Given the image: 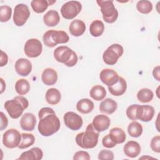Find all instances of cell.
<instances>
[{"label":"cell","mask_w":160,"mask_h":160,"mask_svg":"<svg viewBox=\"0 0 160 160\" xmlns=\"http://www.w3.org/2000/svg\"><path fill=\"white\" fill-rule=\"evenodd\" d=\"M39 122L38 129L39 133L43 136H50L58 131L61 123L52 108L44 107L38 112Z\"/></svg>","instance_id":"6da1fadb"},{"label":"cell","mask_w":160,"mask_h":160,"mask_svg":"<svg viewBox=\"0 0 160 160\" xmlns=\"http://www.w3.org/2000/svg\"><path fill=\"white\" fill-rule=\"evenodd\" d=\"M99 132L94 128L92 123L88 125L85 132L77 134L76 142L77 144L83 149H92L94 148L98 142Z\"/></svg>","instance_id":"7a4b0ae2"},{"label":"cell","mask_w":160,"mask_h":160,"mask_svg":"<svg viewBox=\"0 0 160 160\" xmlns=\"http://www.w3.org/2000/svg\"><path fill=\"white\" fill-rule=\"evenodd\" d=\"M28 106V99L22 96H16L14 99L8 100L4 103V108L12 119L19 118Z\"/></svg>","instance_id":"3957f363"},{"label":"cell","mask_w":160,"mask_h":160,"mask_svg":"<svg viewBox=\"0 0 160 160\" xmlns=\"http://www.w3.org/2000/svg\"><path fill=\"white\" fill-rule=\"evenodd\" d=\"M54 57L59 62L68 67H72L76 64L78 58L76 53L66 46L58 47L54 51Z\"/></svg>","instance_id":"277c9868"},{"label":"cell","mask_w":160,"mask_h":160,"mask_svg":"<svg viewBox=\"0 0 160 160\" xmlns=\"http://www.w3.org/2000/svg\"><path fill=\"white\" fill-rule=\"evenodd\" d=\"M42 40L46 46L53 48L58 44L68 42L69 38L65 31L52 29L46 31L44 34Z\"/></svg>","instance_id":"5b68a950"},{"label":"cell","mask_w":160,"mask_h":160,"mask_svg":"<svg viewBox=\"0 0 160 160\" xmlns=\"http://www.w3.org/2000/svg\"><path fill=\"white\" fill-rule=\"evenodd\" d=\"M96 2L101 7V11L104 21L108 23L115 22L118 17V12L114 7L113 1L98 0Z\"/></svg>","instance_id":"8992f818"},{"label":"cell","mask_w":160,"mask_h":160,"mask_svg":"<svg viewBox=\"0 0 160 160\" xmlns=\"http://www.w3.org/2000/svg\"><path fill=\"white\" fill-rule=\"evenodd\" d=\"M124 49L119 44H113L109 46L104 52L102 59L104 62L108 65H114L118 59L122 55Z\"/></svg>","instance_id":"52a82bcc"},{"label":"cell","mask_w":160,"mask_h":160,"mask_svg":"<svg viewBox=\"0 0 160 160\" xmlns=\"http://www.w3.org/2000/svg\"><path fill=\"white\" fill-rule=\"evenodd\" d=\"M82 5L77 1H70L64 4L61 8L62 17L66 19L74 18L81 11Z\"/></svg>","instance_id":"ba28073f"},{"label":"cell","mask_w":160,"mask_h":160,"mask_svg":"<svg viewBox=\"0 0 160 160\" xmlns=\"http://www.w3.org/2000/svg\"><path fill=\"white\" fill-rule=\"evenodd\" d=\"M30 16V11L27 5L18 4L14 8L13 21L17 26H23Z\"/></svg>","instance_id":"9c48e42d"},{"label":"cell","mask_w":160,"mask_h":160,"mask_svg":"<svg viewBox=\"0 0 160 160\" xmlns=\"http://www.w3.org/2000/svg\"><path fill=\"white\" fill-rule=\"evenodd\" d=\"M21 141V134L15 129L7 130L2 136V142L8 148H14L18 147Z\"/></svg>","instance_id":"30bf717a"},{"label":"cell","mask_w":160,"mask_h":160,"mask_svg":"<svg viewBox=\"0 0 160 160\" xmlns=\"http://www.w3.org/2000/svg\"><path fill=\"white\" fill-rule=\"evenodd\" d=\"M24 51L28 57L36 58L41 54L42 46L41 41L38 39H29L25 43Z\"/></svg>","instance_id":"8fae6325"},{"label":"cell","mask_w":160,"mask_h":160,"mask_svg":"<svg viewBox=\"0 0 160 160\" xmlns=\"http://www.w3.org/2000/svg\"><path fill=\"white\" fill-rule=\"evenodd\" d=\"M63 119L65 125L71 130L77 131L82 127V119L74 112H67L64 114Z\"/></svg>","instance_id":"7c38bea8"},{"label":"cell","mask_w":160,"mask_h":160,"mask_svg":"<svg viewBox=\"0 0 160 160\" xmlns=\"http://www.w3.org/2000/svg\"><path fill=\"white\" fill-rule=\"evenodd\" d=\"M155 113L154 108L149 105H139L137 109L136 116L138 119L144 122L150 121Z\"/></svg>","instance_id":"4fadbf2b"},{"label":"cell","mask_w":160,"mask_h":160,"mask_svg":"<svg viewBox=\"0 0 160 160\" xmlns=\"http://www.w3.org/2000/svg\"><path fill=\"white\" fill-rule=\"evenodd\" d=\"M100 79L108 86H111L116 84L119 76L118 73L111 69H104L100 72Z\"/></svg>","instance_id":"5bb4252c"},{"label":"cell","mask_w":160,"mask_h":160,"mask_svg":"<svg viewBox=\"0 0 160 160\" xmlns=\"http://www.w3.org/2000/svg\"><path fill=\"white\" fill-rule=\"evenodd\" d=\"M15 70L20 76H26L31 72L32 64L27 59L20 58L15 63Z\"/></svg>","instance_id":"9a60e30c"},{"label":"cell","mask_w":160,"mask_h":160,"mask_svg":"<svg viewBox=\"0 0 160 160\" xmlns=\"http://www.w3.org/2000/svg\"><path fill=\"white\" fill-rule=\"evenodd\" d=\"M110 123L111 121L109 117L104 114H99L95 116L92 122L94 129L99 132L108 129Z\"/></svg>","instance_id":"2e32d148"},{"label":"cell","mask_w":160,"mask_h":160,"mask_svg":"<svg viewBox=\"0 0 160 160\" xmlns=\"http://www.w3.org/2000/svg\"><path fill=\"white\" fill-rule=\"evenodd\" d=\"M36 124L35 116L30 112H26L22 115L20 120V125L22 129L24 131H32Z\"/></svg>","instance_id":"e0dca14e"},{"label":"cell","mask_w":160,"mask_h":160,"mask_svg":"<svg viewBox=\"0 0 160 160\" xmlns=\"http://www.w3.org/2000/svg\"><path fill=\"white\" fill-rule=\"evenodd\" d=\"M123 151L126 156L134 158L140 154L141 146L138 142L129 141L124 146Z\"/></svg>","instance_id":"ac0fdd59"},{"label":"cell","mask_w":160,"mask_h":160,"mask_svg":"<svg viewBox=\"0 0 160 160\" xmlns=\"http://www.w3.org/2000/svg\"><path fill=\"white\" fill-rule=\"evenodd\" d=\"M127 83L125 79L119 77L118 82L111 86H108V89L110 93L115 96H119L122 95L126 91Z\"/></svg>","instance_id":"d6986e66"},{"label":"cell","mask_w":160,"mask_h":160,"mask_svg":"<svg viewBox=\"0 0 160 160\" xmlns=\"http://www.w3.org/2000/svg\"><path fill=\"white\" fill-rule=\"evenodd\" d=\"M41 79L45 85H54L58 80L57 72L52 68H46L42 73Z\"/></svg>","instance_id":"ffe728a7"},{"label":"cell","mask_w":160,"mask_h":160,"mask_svg":"<svg viewBox=\"0 0 160 160\" xmlns=\"http://www.w3.org/2000/svg\"><path fill=\"white\" fill-rule=\"evenodd\" d=\"M70 33L74 36H80L84 34L86 30L85 23L80 19L73 20L69 27Z\"/></svg>","instance_id":"44dd1931"},{"label":"cell","mask_w":160,"mask_h":160,"mask_svg":"<svg viewBox=\"0 0 160 160\" xmlns=\"http://www.w3.org/2000/svg\"><path fill=\"white\" fill-rule=\"evenodd\" d=\"M118 108L117 102L111 98H106L99 104V110L102 112L111 114L116 111Z\"/></svg>","instance_id":"7402d4cb"},{"label":"cell","mask_w":160,"mask_h":160,"mask_svg":"<svg viewBox=\"0 0 160 160\" xmlns=\"http://www.w3.org/2000/svg\"><path fill=\"white\" fill-rule=\"evenodd\" d=\"M43 152L42 150L37 147L31 148L30 150L23 152L18 158V159L40 160L42 158Z\"/></svg>","instance_id":"603a6c76"},{"label":"cell","mask_w":160,"mask_h":160,"mask_svg":"<svg viewBox=\"0 0 160 160\" xmlns=\"http://www.w3.org/2000/svg\"><path fill=\"white\" fill-rule=\"evenodd\" d=\"M43 21L44 24L48 26H55L60 21L59 13L55 10H50L44 15Z\"/></svg>","instance_id":"cb8c5ba5"},{"label":"cell","mask_w":160,"mask_h":160,"mask_svg":"<svg viewBox=\"0 0 160 160\" xmlns=\"http://www.w3.org/2000/svg\"><path fill=\"white\" fill-rule=\"evenodd\" d=\"M77 110L82 114H88L94 109V103L88 98L79 100L76 104Z\"/></svg>","instance_id":"d4e9b609"},{"label":"cell","mask_w":160,"mask_h":160,"mask_svg":"<svg viewBox=\"0 0 160 160\" xmlns=\"http://www.w3.org/2000/svg\"><path fill=\"white\" fill-rule=\"evenodd\" d=\"M111 139L117 144L123 143L126 140V134L120 128H112L109 134Z\"/></svg>","instance_id":"484cf974"},{"label":"cell","mask_w":160,"mask_h":160,"mask_svg":"<svg viewBox=\"0 0 160 160\" xmlns=\"http://www.w3.org/2000/svg\"><path fill=\"white\" fill-rule=\"evenodd\" d=\"M61 98L60 91L56 88H50L46 93V100L49 104L55 105L59 102Z\"/></svg>","instance_id":"4316f807"},{"label":"cell","mask_w":160,"mask_h":160,"mask_svg":"<svg viewBox=\"0 0 160 160\" xmlns=\"http://www.w3.org/2000/svg\"><path fill=\"white\" fill-rule=\"evenodd\" d=\"M104 30V25L100 20L92 21L89 27L90 34L94 37H99L102 35Z\"/></svg>","instance_id":"83f0119b"},{"label":"cell","mask_w":160,"mask_h":160,"mask_svg":"<svg viewBox=\"0 0 160 160\" xmlns=\"http://www.w3.org/2000/svg\"><path fill=\"white\" fill-rule=\"evenodd\" d=\"M106 96V89L101 85H95L90 90V96L96 101L102 100Z\"/></svg>","instance_id":"f1b7e54d"},{"label":"cell","mask_w":160,"mask_h":160,"mask_svg":"<svg viewBox=\"0 0 160 160\" xmlns=\"http://www.w3.org/2000/svg\"><path fill=\"white\" fill-rule=\"evenodd\" d=\"M143 129L142 125L137 121L131 122L128 127V132L129 134L133 138L139 137L142 132Z\"/></svg>","instance_id":"f546056e"},{"label":"cell","mask_w":160,"mask_h":160,"mask_svg":"<svg viewBox=\"0 0 160 160\" xmlns=\"http://www.w3.org/2000/svg\"><path fill=\"white\" fill-rule=\"evenodd\" d=\"M33 11L37 13L43 12L50 5L49 1L46 0H33L31 2Z\"/></svg>","instance_id":"4dcf8cb0"},{"label":"cell","mask_w":160,"mask_h":160,"mask_svg":"<svg viewBox=\"0 0 160 160\" xmlns=\"http://www.w3.org/2000/svg\"><path fill=\"white\" fill-rule=\"evenodd\" d=\"M15 89L19 95H24L30 89L29 82L25 79H20L16 82Z\"/></svg>","instance_id":"1f68e13d"},{"label":"cell","mask_w":160,"mask_h":160,"mask_svg":"<svg viewBox=\"0 0 160 160\" xmlns=\"http://www.w3.org/2000/svg\"><path fill=\"white\" fill-rule=\"evenodd\" d=\"M154 97L152 91L148 88H143L139 90L137 94L138 99L143 103L150 102Z\"/></svg>","instance_id":"d6a6232c"},{"label":"cell","mask_w":160,"mask_h":160,"mask_svg":"<svg viewBox=\"0 0 160 160\" xmlns=\"http://www.w3.org/2000/svg\"><path fill=\"white\" fill-rule=\"evenodd\" d=\"M35 141V138L33 134L28 133L21 134V141L18 146L19 149H26L32 146Z\"/></svg>","instance_id":"836d02e7"},{"label":"cell","mask_w":160,"mask_h":160,"mask_svg":"<svg viewBox=\"0 0 160 160\" xmlns=\"http://www.w3.org/2000/svg\"><path fill=\"white\" fill-rule=\"evenodd\" d=\"M137 9L142 14H148L152 9V4L149 1L141 0L139 1L136 4Z\"/></svg>","instance_id":"e575fe53"},{"label":"cell","mask_w":160,"mask_h":160,"mask_svg":"<svg viewBox=\"0 0 160 160\" xmlns=\"http://www.w3.org/2000/svg\"><path fill=\"white\" fill-rule=\"evenodd\" d=\"M12 9L8 6H1L0 7V21L2 22L8 21L11 16Z\"/></svg>","instance_id":"d590c367"},{"label":"cell","mask_w":160,"mask_h":160,"mask_svg":"<svg viewBox=\"0 0 160 160\" xmlns=\"http://www.w3.org/2000/svg\"><path fill=\"white\" fill-rule=\"evenodd\" d=\"M139 104H132L129 106L126 109V115L128 118L132 121H136L138 119L136 116L137 109Z\"/></svg>","instance_id":"8d00e7d4"},{"label":"cell","mask_w":160,"mask_h":160,"mask_svg":"<svg viewBox=\"0 0 160 160\" xmlns=\"http://www.w3.org/2000/svg\"><path fill=\"white\" fill-rule=\"evenodd\" d=\"M98 159L101 160H112L114 159V153L110 150L102 149L99 152L98 154Z\"/></svg>","instance_id":"74e56055"},{"label":"cell","mask_w":160,"mask_h":160,"mask_svg":"<svg viewBox=\"0 0 160 160\" xmlns=\"http://www.w3.org/2000/svg\"><path fill=\"white\" fill-rule=\"evenodd\" d=\"M151 148L156 152H160V136L159 135L154 136L151 141Z\"/></svg>","instance_id":"f35d334b"},{"label":"cell","mask_w":160,"mask_h":160,"mask_svg":"<svg viewBox=\"0 0 160 160\" xmlns=\"http://www.w3.org/2000/svg\"><path fill=\"white\" fill-rule=\"evenodd\" d=\"M102 144L104 147H106L107 148H112L116 145V144L111 139L109 134L106 135L102 138Z\"/></svg>","instance_id":"ab89813d"},{"label":"cell","mask_w":160,"mask_h":160,"mask_svg":"<svg viewBox=\"0 0 160 160\" xmlns=\"http://www.w3.org/2000/svg\"><path fill=\"white\" fill-rule=\"evenodd\" d=\"M73 159L76 160V159H84V160H89L90 159V156L89 154L83 151H80L76 152L74 156H73Z\"/></svg>","instance_id":"60d3db41"},{"label":"cell","mask_w":160,"mask_h":160,"mask_svg":"<svg viewBox=\"0 0 160 160\" xmlns=\"http://www.w3.org/2000/svg\"><path fill=\"white\" fill-rule=\"evenodd\" d=\"M1 116V131H3L7 126L8 124V120L5 114L2 112H0Z\"/></svg>","instance_id":"b9f144b4"},{"label":"cell","mask_w":160,"mask_h":160,"mask_svg":"<svg viewBox=\"0 0 160 160\" xmlns=\"http://www.w3.org/2000/svg\"><path fill=\"white\" fill-rule=\"evenodd\" d=\"M8 57L6 52H4L3 51H1V66L2 67L5 66L8 63Z\"/></svg>","instance_id":"7bdbcfd3"},{"label":"cell","mask_w":160,"mask_h":160,"mask_svg":"<svg viewBox=\"0 0 160 160\" xmlns=\"http://www.w3.org/2000/svg\"><path fill=\"white\" fill-rule=\"evenodd\" d=\"M152 74H153L154 78L157 81H160V78H159V76H160V74H159V66H156V68H154L153 71H152Z\"/></svg>","instance_id":"ee69618b"},{"label":"cell","mask_w":160,"mask_h":160,"mask_svg":"<svg viewBox=\"0 0 160 160\" xmlns=\"http://www.w3.org/2000/svg\"><path fill=\"white\" fill-rule=\"evenodd\" d=\"M1 79V93L2 94V92H3V91H4V89H5V88H6V84H5V82H4V81H3V79H2V78H1L0 79Z\"/></svg>","instance_id":"f6af8a7d"}]
</instances>
